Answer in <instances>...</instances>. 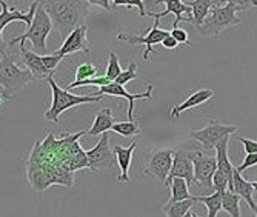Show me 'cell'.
I'll use <instances>...</instances> for the list:
<instances>
[{
    "label": "cell",
    "instance_id": "obj_1",
    "mask_svg": "<svg viewBox=\"0 0 257 217\" xmlns=\"http://www.w3.org/2000/svg\"><path fill=\"white\" fill-rule=\"evenodd\" d=\"M42 4L63 39L74 28L86 23L85 20L89 14L86 0H42Z\"/></svg>",
    "mask_w": 257,
    "mask_h": 217
},
{
    "label": "cell",
    "instance_id": "obj_2",
    "mask_svg": "<svg viewBox=\"0 0 257 217\" xmlns=\"http://www.w3.org/2000/svg\"><path fill=\"white\" fill-rule=\"evenodd\" d=\"M50 82L51 86V92H53V102L51 106L45 111V119L50 120L53 124L59 122V117L68 111L69 108H74L79 105H85V103H99L105 95L103 94H88V95H79V94H73L69 92V89H65L62 86H59L54 80V76H48L46 79Z\"/></svg>",
    "mask_w": 257,
    "mask_h": 217
},
{
    "label": "cell",
    "instance_id": "obj_3",
    "mask_svg": "<svg viewBox=\"0 0 257 217\" xmlns=\"http://www.w3.org/2000/svg\"><path fill=\"white\" fill-rule=\"evenodd\" d=\"M54 25H53V20L50 17V14L46 13L42 0H39V5L36 8V13H34V17H33V22L31 25L28 27V31L23 33L14 39H11L8 42V46H14L20 42H25V40H30L33 43V50L40 54V56H45L48 54V48H46V37L50 36V33L53 31Z\"/></svg>",
    "mask_w": 257,
    "mask_h": 217
},
{
    "label": "cell",
    "instance_id": "obj_4",
    "mask_svg": "<svg viewBox=\"0 0 257 217\" xmlns=\"http://www.w3.org/2000/svg\"><path fill=\"white\" fill-rule=\"evenodd\" d=\"M239 11L243 10L234 4H223L220 7H214L208 13L202 25L197 27V31L203 37H216L228 28L240 25L242 20L237 17Z\"/></svg>",
    "mask_w": 257,
    "mask_h": 217
},
{
    "label": "cell",
    "instance_id": "obj_5",
    "mask_svg": "<svg viewBox=\"0 0 257 217\" xmlns=\"http://www.w3.org/2000/svg\"><path fill=\"white\" fill-rule=\"evenodd\" d=\"M0 56H2V59H0V86H2L10 95H14L19 91L28 88L36 80L33 72L28 68L22 69L14 62L11 54L5 51Z\"/></svg>",
    "mask_w": 257,
    "mask_h": 217
},
{
    "label": "cell",
    "instance_id": "obj_6",
    "mask_svg": "<svg viewBox=\"0 0 257 217\" xmlns=\"http://www.w3.org/2000/svg\"><path fill=\"white\" fill-rule=\"evenodd\" d=\"M86 159H88V168L94 173H106L112 171L117 166V160H115L114 151L109 148V134L102 133L100 140L94 148L86 150Z\"/></svg>",
    "mask_w": 257,
    "mask_h": 217
},
{
    "label": "cell",
    "instance_id": "obj_7",
    "mask_svg": "<svg viewBox=\"0 0 257 217\" xmlns=\"http://www.w3.org/2000/svg\"><path fill=\"white\" fill-rule=\"evenodd\" d=\"M174 150L171 148H154L145 156L144 173L156 177L162 185H167V179L173 165Z\"/></svg>",
    "mask_w": 257,
    "mask_h": 217
},
{
    "label": "cell",
    "instance_id": "obj_8",
    "mask_svg": "<svg viewBox=\"0 0 257 217\" xmlns=\"http://www.w3.org/2000/svg\"><path fill=\"white\" fill-rule=\"evenodd\" d=\"M239 128L236 125H223L216 119L208 120L206 125L200 130H194L190 133V137L200 143L205 150H214L216 145L226 136L234 134Z\"/></svg>",
    "mask_w": 257,
    "mask_h": 217
},
{
    "label": "cell",
    "instance_id": "obj_9",
    "mask_svg": "<svg viewBox=\"0 0 257 217\" xmlns=\"http://www.w3.org/2000/svg\"><path fill=\"white\" fill-rule=\"evenodd\" d=\"M168 34H170V31L163 30V28H159V19H154L153 28L147 30L145 33L139 34V36H136V34H126V33H119L117 34V39L122 40V42H126L130 45H145L147 50H145V53H144L142 57H144L145 62H150L151 60L150 56L153 53V46L156 43H160L162 39L165 37V36H168Z\"/></svg>",
    "mask_w": 257,
    "mask_h": 217
},
{
    "label": "cell",
    "instance_id": "obj_10",
    "mask_svg": "<svg viewBox=\"0 0 257 217\" xmlns=\"http://www.w3.org/2000/svg\"><path fill=\"white\" fill-rule=\"evenodd\" d=\"M37 5H39V0H36V2L31 4L28 13H22L16 8L10 10V7L7 5L5 0H0V8H2V11H0V54H4L7 51V46H8V43H5V40H4V30L13 22H25L30 27Z\"/></svg>",
    "mask_w": 257,
    "mask_h": 217
},
{
    "label": "cell",
    "instance_id": "obj_11",
    "mask_svg": "<svg viewBox=\"0 0 257 217\" xmlns=\"http://www.w3.org/2000/svg\"><path fill=\"white\" fill-rule=\"evenodd\" d=\"M194 183L213 188V174L217 170L216 154H203L202 151H194Z\"/></svg>",
    "mask_w": 257,
    "mask_h": 217
},
{
    "label": "cell",
    "instance_id": "obj_12",
    "mask_svg": "<svg viewBox=\"0 0 257 217\" xmlns=\"http://www.w3.org/2000/svg\"><path fill=\"white\" fill-rule=\"evenodd\" d=\"M85 53L86 56L91 51V46H89V40H88V25L83 23V25H79L77 28H74L71 33H69L62 46L56 51L59 56L65 57L68 54H74V53Z\"/></svg>",
    "mask_w": 257,
    "mask_h": 217
},
{
    "label": "cell",
    "instance_id": "obj_13",
    "mask_svg": "<svg viewBox=\"0 0 257 217\" xmlns=\"http://www.w3.org/2000/svg\"><path fill=\"white\" fill-rule=\"evenodd\" d=\"M194 151L185 150H174L173 154V165L167 179V185L173 177H182L188 182V185L194 183Z\"/></svg>",
    "mask_w": 257,
    "mask_h": 217
},
{
    "label": "cell",
    "instance_id": "obj_14",
    "mask_svg": "<svg viewBox=\"0 0 257 217\" xmlns=\"http://www.w3.org/2000/svg\"><path fill=\"white\" fill-rule=\"evenodd\" d=\"M153 83L148 85V89L142 94H131L125 89L123 85H119L115 82H109L108 85H103L99 88V94L103 95H112V97H125L128 100V120H134V103L136 100H151L153 99Z\"/></svg>",
    "mask_w": 257,
    "mask_h": 217
},
{
    "label": "cell",
    "instance_id": "obj_15",
    "mask_svg": "<svg viewBox=\"0 0 257 217\" xmlns=\"http://www.w3.org/2000/svg\"><path fill=\"white\" fill-rule=\"evenodd\" d=\"M153 4H163L167 8L163 13H153V11H147V16H153L154 19H162L168 14H174V23H173V28H176L179 25V22L185 20V22H190L193 23V13H191V7L190 5H185L182 0H153ZM151 4V5H153Z\"/></svg>",
    "mask_w": 257,
    "mask_h": 217
},
{
    "label": "cell",
    "instance_id": "obj_16",
    "mask_svg": "<svg viewBox=\"0 0 257 217\" xmlns=\"http://www.w3.org/2000/svg\"><path fill=\"white\" fill-rule=\"evenodd\" d=\"M139 142H133L130 147H122V145H115L112 148L114 154H115V160H117V166L120 170V174L117 176L119 182L123 183V185H128L130 183V166H131V160H133V154H134V150L137 148Z\"/></svg>",
    "mask_w": 257,
    "mask_h": 217
},
{
    "label": "cell",
    "instance_id": "obj_17",
    "mask_svg": "<svg viewBox=\"0 0 257 217\" xmlns=\"http://www.w3.org/2000/svg\"><path fill=\"white\" fill-rule=\"evenodd\" d=\"M20 59H22V63L25 65L36 79H48V76L54 74V72L48 71L42 60V56L37 54L36 51H30L27 50L25 46H23V42L20 43Z\"/></svg>",
    "mask_w": 257,
    "mask_h": 217
},
{
    "label": "cell",
    "instance_id": "obj_18",
    "mask_svg": "<svg viewBox=\"0 0 257 217\" xmlns=\"http://www.w3.org/2000/svg\"><path fill=\"white\" fill-rule=\"evenodd\" d=\"M214 97V91L213 89H199V91H194L188 99L185 102L179 103V105H174L170 111V117L174 120L180 116V113L183 111H188V110H193L205 102H208L209 99Z\"/></svg>",
    "mask_w": 257,
    "mask_h": 217
},
{
    "label": "cell",
    "instance_id": "obj_19",
    "mask_svg": "<svg viewBox=\"0 0 257 217\" xmlns=\"http://www.w3.org/2000/svg\"><path fill=\"white\" fill-rule=\"evenodd\" d=\"M232 191H234L236 194H239L240 199L246 200L248 206L254 211V214H257V205L252 199L255 189L249 180L242 177V173L237 171V168H234V171H232Z\"/></svg>",
    "mask_w": 257,
    "mask_h": 217
},
{
    "label": "cell",
    "instance_id": "obj_20",
    "mask_svg": "<svg viewBox=\"0 0 257 217\" xmlns=\"http://www.w3.org/2000/svg\"><path fill=\"white\" fill-rule=\"evenodd\" d=\"M228 143H229V136L223 137L216 147V159H217V168L220 171H223L226 174V177L229 179V188L232 191V171H234V166H232L229 157H228Z\"/></svg>",
    "mask_w": 257,
    "mask_h": 217
},
{
    "label": "cell",
    "instance_id": "obj_21",
    "mask_svg": "<svg viewBox=\"0 0 257 217\" xmlns=\"http://www.w3.org/2000/svg\"><path fill=\"white\" fill-rule=\"evenodd\" d=\"M114 124V117L112 111L109 108H102L94 117V122H92L91 128L85 131V136H99L102 133L111 131Z\"/></svg>",
    "mask_w": 257,
    "mask_h": 217
},
{
    "label": "cell",
    "instance_id": "obj_22",
    "mask_svg": "<svg viewBox=\"0 0 257 217\" xmlns=\"http://www.w3.org/2000/svg\"><path fill=\"white\" fill-rule=\"evenodd\" d=\"M220 5H223L222 0H193V4H190L191 13H193V25L196 28L200 27L205 17L208 16V13L211 11V8L220 7Z\"/></svg>",
    "mask_w": 257,
    "mask_h": 217
},
{
    "label": "cell",
    "instance_id": "obj_23",
    "mask_svg": "<svg viewBox=\"0 0 257 217\" xmlns=\"http://www.w3.org/2000/svg\"><path fill=\"white\" fill-rule=\"evenodd\" d=\"M170 188H171V197L168 200V203L177 202V200H185V199H193L194 196H191L190 192V185L185 179L182 177H173L168 182Z\"/></svg>",
    "mask_w": 257,
    "mask_h": 217
},
{
    "label": "cell",
    "instance_id": "obj_24",
    "mask_svg": "<svg viewBox=\"0 0 257 217\" xmlns=\"http://www.w3.org/2000/svg\"><path fill=\"white\" fill-rule=\"evenodd\" d=\"M222 199H223V191L219 189H214V192L208 196H194V200L203 203L208 209V215L211 217H216L222 209Z\"/></svg>",
    "mask_w": 257,
    "mask_h": 217
},
{
    "label": "cell",
    "instance_id": "obj_25",
    "mask_svg": "<svg viewBox=\"0 0 257 217\" xmlns=\"http://www.w3.org/2000/svg\"><path fill=\"white\" fill-rule=\"evenodd\" d=\"M194 203H196L194 197L193 199H185V200H177V202H173V203H167L165 206L162 208V211H163V214H167L170 217H183L194 206Z\"/></svg>",
    "mask_w": 257,
    "mask_h": 217
},
{
    "label": "cell",
    "instance_id": "obj_26",
    "mask_svg": "<svg viewBox=\"0 0 257 217\" xmlns=\"http://www.w3.org/2000/svg\"><path fill=\"white\" fill-rule=\"evenodd\" d=\"M222 209L226 211L229 215L239 217L242 214L240 212V196L231 189H225L223 199H222Z\"/></svg>",
    "mask_w": 257,
    "mask_h": 217
},
{
    "label": "cell",
    "instance_id": "obj_27",
    "mask_svg": "<svg viewBox=\"0 0 257 217\" xmlns=\"http://www.w3.org/2000/svg\"><path fill=\"white\" fill-rule=\"evenodd\" d=\"M111 131L117 133L123 137H134L140 134V125L137 120H128V122H117L112 124Z\"/></svg>",
    "mask_w": 257,
    "mask_h": 217
},
{
    "label": "cell",
    "instance_id": "obj_28",
    "mask_svg": "<svg viewBox=\"0 0 257 217\" xmlns=\"http://www.w3.org/2000/svg\"><path fill=\"white\" fill-rule=\"evenodd\" d=\"M109 82H112L109 77L106 76H94V77H89V79H83V80H74L71 82L66 89H73V88H79V86H86V85H92V86H103V85H108Z\"/></svg>",
    "mask_w": 257,
    "mask_h": 217
},
{
    "label": "cell",
    "instance_id": "obj_29",
    "mask_svg": "<svg viewBox=\"0 0 257 217\" xmlns=\"http://www.w3.org/2000/svg\"><path fill=\"white\" fill-rule=\"evenodd\" d=\"M137 77H139V74H137V65H136L134 62H131V63L128 65V68H126L125 71H122L120 74L114 79V82L125 86L126 83H130L131 80H136Z\"/></svg>",
    "mask_w": 257,
    "mask_h": 217
},
{
    "label": "cell",
    "instance_id": "obj_30",
    "mask_svg": "<svg viewBox=\"0 0 257 217\" xmlns=\"http://www.w3.org/2000/svg\"><path fill=\"white\" fill-rule=\"evenodd\" d=\"M112 5H111V10L112 8H119V7H126V8H137L139 10V14L145 17L147 16V10H145V4L144 0H111Z\"/></svg>",
    "mask_w": 257,
    "mask_h": 217
},
{
    "label": "cell",
    "instance_id": "obj_31",
    "mask_svg": "<svg viewBox=\"0 0 257 217\" xmlns=\"http://www.w3.org/2000/svg\"><path fill=\"white\" fill-rule=\"evenodd\" d=\"M122 72V66L119 63V57L115 53H109V60H108V66H106V72H105V76L109 77L112 82L114 79L117 77L119 74Z\"/></svg>",
    "mask_w": 257,
    "mask_h": 217
},
{
    "label": "cell",
    "instance_id": "obj_32",
    "mask_svg": "<svg viewBox=\"0 0 257 217\" xmlns=\"http://www.w3.org/2000/svg\"><path fill=\"white\" fill-rule=\"evenodd\" d=\"M97 74V68L92 65L91 62H85L82 65L77 66L76 69V76L74 80H83V79H89V77H94Z\"/></svg>",
    "mask_w": 257,
    "mask_h": 217
},
{
    "label": "cell",
    "instance_id": "obj_33",
    "mask_svg": "<svg viewBox=\"0 0 257 217\" xmlns=\"http://www.w3.org/2000/svg\"><path fill=\"white\" fill-rule=\"evenodd\" d=\"M213 188L219 189V191H225L229 188V179L226 177V174L223 171L219 170V168L213 174Z\"/></svg>",
    "mask_w": 257,
    "mask_h": 217
},
{
    "label": "cell",
    "instance_id": "obj_34",
    "mask_svg": "<svg viewBox=\"0 0 257 217\" xmlns=\"http://www.w3.org/2000/svg\"><path fill=\"white\" fill-rule=\"evenodd\" d=\"M62 59H63V57H62V56H59L57 53L42 56V60H43V63H45L46 69L51 71V72H54V71L57 69V66H59V63L62 62Z\"/></svg>",
    "mask_w": 257,
    "mask_h": 217
},
{
    "label": "cell",
    "instance_id": "obj_35",
    "mask_svg": "<svg viewBox=\"0 0 257 217\" xmlns=\"http://www.w3.org/2000/svg\"><path fill=\"white\" fill-rule=\"evenodd\" d=\"M255 165H257V153H248V154L245 156L243 162L237 166V171H239V173H243V171L248 170V168H252V166H255Z\"/></svg>",
    "mask_w": 257,
    "mask_h": 217
},
{
    "label": "cell",
    "instance_id": "obj_36",
    "mask_svg": "<svg viewBox=\"0 0 257 217\" xmlns=\"http://www.w3.org/2000/svg\"><path fill=\"white\" fill-rule=\"evenodd\" d=\"M170 33H171V36L177 40V43H179V45H188V46L191 45V43H190L188 33H186V30H182V28H177V27H176V28H173Z\"/></svg>",
    "mask_w": 257,
    "mask_h": 217
},
{
    "label": "cell",
    "instance_id": "obj_37",
    "mask_svg": "<svg viewBox=\"0 0 257 217\" xmlns=\"http://www.w3.org/2000/svg\"><path fill=\"white\" fill-rule=\"evenodd\" d=\"M222 4H234L242 10H249L257 7V0H222Z\"/></svg>",
    "mask_w": 257,
    "mask_h": 217
},
{
    "label": "cell",
    "instance_id": "obj_38",
    "mask_svg": "<svg viewBox=\"0 0 257 217\" xmlns=\"http://www.w3.org/2000/svg\"><path fill=\"white\" fill-rule=\"evenodd\" d=\"M237 140L243 145V150L245 153H257V140H252V139H245V137H240L237 136Z\"/></svg>",
    "mask_w": 257,
    "mask_h": 217
},
{
    "label": "cell",
    "instance_id": "obj_39",
    "mask_svg": "<svg viewBox=\"0 0 257 217\" xmlns=\"http://www.w3.org/2000/svg\"><path fill=\"white\" fill-rule=\"evenodd\" d=\"M160 45L165 48V50H176V48L179 46V43H177V40L171 36V33L168 34V36H165L162 39V42H160Z\"/></svg>",
    "mask_w": 257,
    "mask_h": 217
},
{
    "label": "cell",
    "instance_id": "obj_40",
    "mask_svg": "<svg viewBox=\"0 0 257 217\" xmlns=\"http://www.w3.org/2000/svg\"><path fill=\"white\" fill-rule=\"evenodd\" d=\"M89 5H94V7H100L105 11H111V4L109 0H86Z\"/></svg>",
    "mask_w": 257,
    "mask_h": 217
},
{
    "label": "cell",
    "instance_id": "obj_41",
    "mask_svg": "<svg viewBox=\"0 0 257 217\" xmlns=\"http://www.w3.org/2000/svg\"><path fill=\"white\" fill-rule=\"evenodd\" d=\"M11 97H13V95H10L7 91H2V92H0V110L4 108L5 102H7V100H10Z\"/></svg>",
    "mask_w": 257,
    "mask_h": 217
},
{
    "label": "cell",
    "instance_id": "obj_42",
    "mask_svg": "<svg viewBox=\"0 0 257 217\" xmlns=\"http://www.w3.org/2000/svg\"><path fill=\"white\" fill-rule=\"evenodd\" d=\"M251 183H252V186H254V189L257 191V182H251Z\"/></svg>",
    "mask_w": 257,
    "mask_h": 217
},
{
    "label": "cell",
    "instance_id": "obj_43",
    "mask_svg": "<svg viewBox=\"0 0 257 217\" xmlns=\"http://www.w3.org/2000/svg\"><path fill=\"white\" fill-rule=\"evenodd\" d=\"M14 2H23V0H14Z\"/></svg>",
    "mask_w": 257,
    "mask_h": 217
}]
</instances>
